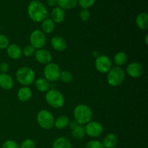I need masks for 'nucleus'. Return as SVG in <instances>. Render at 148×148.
Returning a JSON list of instances; mask_svg holds the SVG:
<instances>
[{"label":"nucleus","mask_w":148,"mask_h":148,"mask_svg":"<svg viewBox=\"0 0 148 148\" xmlns=\"http://www.w3.org/2000/svg\"><path fill=\"white\" fill-rule=\"evenodd\" d=\"M27 12L30 20L36 23H41L47 18L49 14L44 4L38 0L30 1L27 6Z\"/></svg>","instance_id":"obj_1"},{"label":"nucleus","mask_w":148,"mask_h":148,"mask_svg":"<svg viewBox=\"0 0 148 148\" xmlns=\"http://www.w3.org/2000/svg\"><path fill=\"white\" fill-rule=\"evenodd\" d=\"M74 118L79 125H85L91 121L92 118V111L88 106L79 104L74 109Z\"/></svg>","instance_id":"obj_2"},{"label":"nucleus","mask_w":148,"mask_h":148,"mask_svg":"<svg viewBox=\"0 0 148 148\" xmlns=\"http://www.w3.org/2000/svg\"><path fill=\"white\" fill-rule=\"evenodd\" d=\"M16 79L22 85L28 86L31 85L36 79L35 72L28 66H22L16 72Z\"/></svg>","instance_id":"obj_3"},{"label":"nucleus","mask_w":148,"mask_h":148,"mask_svg":"<svg viewBox=\"0 0 148 148\" xmlns=\"http://www.w3.org/2000/svg\"><path fill=\"white\" fill-rule=\"evenodd\" d=\"M45 99L47 103L53 108H62L65 102L64 95L56 89H49L46 92Z\"/></svg>","instance_id":"obj_4"},{"label":"nucleus","mask_w":148,"mask_h":148,"mask_svg":"<svg viewBox=\"0 0 148 148\" xmlns=\"http://www.w3.org/2000/svg\"><path fill=\"white\" fill-rule=\"evenodd\" d=\"M125 79V72L120 66H112L107 75V82L111 87H118Z\"/></svg>","instance_id":"obj_5"},{"label":"nucleus","mask_w":148,"mask_h":148,"mask_svg":"<svg viewBox=\"0 0 148 148\" xmlns=\"http://www.w3.org/2000/svg\"><path fill=\"white\" fill-rule=\"evenodd\" d=\"M36 120L38 125L43 130H50L54 126V116L48 110H40L38 113Z\"/></svg>","instance_id":"obj_6"},{"label":"nucleus","mask_w":148,"mask_h":148,"mask_svg":"<svg viewBox=\"0 0 148 148\" xmlns=\"http://www.w3.org/2000/svg\"><path fill=\"white\" fill-rule=\"evenodd\" d=\"M60 74V68L56 63L50 62V63L46 65L44 69H43L44 78L47 79L49 82H54L59 80Z\"/></svg>","instance_id":"obj_7"},{"label":"nucleus","mask_w":148,"mask_h":148,"mask_svg":"<svg viewBox=\"0 0 148 148\" xmlns=\"http://www.w3.org/2000/svg\"><path fill=\"white\" fill-rule=\"evenodd\" d=\"M30 46L35 49H43L46 43V36L40 30H35L30 36Z\"/></svg>","instance_id":"obj_8"},{"label":"nucleus","mask_w":148,"mask_h":148,"mask_svg":"<svg viewBox=\"0 0 148 148\" xmlns=\"http://www.w3.org/2000/svg\"><path fill=\"white\" fill-rule=\"evenodd\" d=\"M95 69L101 73H108L112 67V62L106 55H99L95 62Z\"/></svg>","instance_id":"obj_9"},{"label":"nucleus","mask_w":148,"mask_h":148,"mask_svg":"<svg viewBox=\"0 0 148 148\" xmlns=\"http://www.w3.org/2000/svg\"><path fill=\"white\" fill-rule=\"evenodd\" d=\"M85 134L90 137H98L102 134L103 132V127L101 123L95 121H90L85 124Z\"/></svg>","instance_id":"obj_10"},{"label":"nucleus","mask_w":148,"mask_h":148,"mask_svg":"<svg viewBox=\"0 0 148 148\" xmlns=\"http://www.w3.org/2000/svg\"><path fill=\"white\" fill-rule=\"evenodd\" d=\"M35 58L38 63L42 64H48L52 60V55L49 51L45 49H37L35 52Z\"/></svg>","instance_id":"obj_11"},{"label":"nucleus","mask_w":148,"mask_h":148,"mask_svg":"<svg viewBox=\"0 0 148 148\" xmlns=\"http://www.w3.org/2000/svg\"><path fill=\"white\" fill-rule=\"evenodd\" d=\"M127 75L133 78L140 77L143 75L144 69L143 65L139 62H132L126 68Z\"/></svg>","instance_id":"obj_12"},{"label":"nucleus","mask_w":148,"mask_h":148,"mask_svg":"<svg viewBox=\"0 0 148 148\" xmlns=\"http://www.w3.org/2000/svg\"><path fill=\"white\" fill-rule=\"evenodd\" d=\"M52 48L57 51H64L67 47V43L62 36H53L51 40Z\"/></svg>","instance_id":"obj_13"},{"label":"nucleus","mask_w":148,"mask_h":148,"mask_svg":"<svg viewBox=\"0 0 148 148\" xmlns=\"http://www.w3.org/2000/svg\"><path fill=\"white\" fill-rule=\"evenodd\" d=\"M7 53L9 57L14 60H17L23 55L22 49L17 44H10L7 48Z\"/></svg>","instance_id":"obj_14"},{"label":"nucleus","mask_w":148,"mask_h":148,"mask_svg":"<svg viewBox=\"0 0 148 148\" xmlns=\"http://www.w3.org/2000/svg\"><path fill=\"white\" fill-rule=\"evenodd\" d=\"M51 19L53 20L54 23H57V24L62 23L65 18L64 10L59 7H54L51 13Z\"/></svg>","instance_id":"obj_15"},{"label":"nucleus","mask_w":148,"mask_h":148,"mask_svg":"<svg viewBox=\"0 0 148 148\" xmlns=\"http://www.w3.org/2000/svg\"><path fill=\"white\" fill-rule=\"evenodd\" d=\"M13 79L8 74H0V88L8 90L12 88Z\"/></svg>","instance_id":"obj_16"},{"label":"nucleus","mask_w":148,"mask_h":148,"mask_svg":"<svg viewBox=\"0 0 148 148\" xmlns=\"http://www.w3.org/2000/svg\"><path fill=\"white\" fill-rule=\"evenodd\" d=\"M136 25L141 30H147L148 27V14L145 12L139 13L136 17Z\"/></svg>","instance_id":"obj_17"},{"label":"nucleus","mask_w":148,"mask_h":148,"mask_svg":"<svg viewBox=\"0 0 148 148\" xmlns=\"http://www.w3.org/2000/svg\"><path fill=\"white\" fill-rule=\"evenodd\" d=\"M32 90L27 86H24L20 88L17 92V98L21 102H27L31 98Z\"/></svg>","instance_id":"obj_18"},{"label":"nucleus","mask_w":148,"mask_h":148,"mask_svg":"<svg viewBox=\"0 0 148 148\" xmlns=\"http://www.w3.org/2000/svg\"><path fill=\"white\" fill-rule=\"evenodd\" d=\"M118 143L117 137L114 134H108L103 138L102 144L104 148H114Z\"/></svg>","instance_id":"obj_19"},{"label":"nucleus","mask_w":148,"mask_h":148,"mask_svg":"<svg viewBox=\"0 0 148 148\" xmlns=\"http://www.w3.org/2000/svg\"><path fill=\"white\" fill-rule=\"evenodd\" d=\"M52 148H72V143L67 137H60L54 140Z\"/></svg>","instance_id":"obj_20"},{"label":"nucleus","mask_w":148,"mask_h":148,"mask_svg":"<svg viewBox=\"0 0 148 148\" xmlns=\"http://www.w3.org/2000/svg\"><path fill=\"white\" fill-rule=\"evenodd\" d=\"M41 31L45 34H50L54 30L55 23L51 18H46L41 22Z\"/></svg>","instance_id":"obj_21"},{"label":"nucleus","mask_w":148,"mask_h":148,"mask_svg":"<svg viewBox=\"0 0 148 148\" xmlns=\"http://www.w3.org/2000/svg\"><path fill=\"white\" fill-rule=\"evenodd\" d=\"M35 85H36V89L41 92H47L50 89L51 87L50 82L44 77H40L36 79Z\"/></svg>","instance_id":"obj_22"},{"label":"nucleus","mask_w":148,"mask_h":148,"mask_svg":"<svg viewBox=\"0 0 148 148\" xmlns=\"http://www.w3.org/2000/svg\"><path fill=\"white\" fill-rule=\"evenodd\" d=\"M69 122V119L67 116L61 115L56 118L54 121V126L58 130H64L68 126Z\"/></svg>","instance_id":"obj_23"},{"label":"nucleus","mask_w":148,"mask_h":148,"mask_svg":"<svg viewBox=\"0 0 148 148\" xmlns=\"http://www.w3.org/2000/svg\"><path fill=\"white\" fill-rule=\"evenodd\" d=\"M77 1L78 0H56V4L63 10H71L76 7Z\"/></svg>","instance_id":"obj_24"},{"label":"nucleus","mask_w":148,"mask_h":148,"mask_svg":"<svg viewBox=\"0 0 148 148\" xmlns=\"http://www.w3.org/2000/svg\"><path fill=\"white\" fill-rule=\"evenodd\" d=\"M127 59H128V57H127V53L123 51H119L114 56V62L116 66H121L127 63Z\"/></svg>","instance_id":"obj_25"},{"label":"nucleus","mask_w":148,"mask_h":148,"mask_svg":"<svg viewBox=\"0 0 148 148\" xmlns=\"http://www.w3.org/2000/svg\"><path fill=\"white\" fill-rule=\"evenodd\" d=\"M72 136L75 140H77L83 139L85 136V127L82 125H78L76 128L72 130Z\"/></svg>","instance_id":"obj_26"},{"label":"nucleus","mask_w":148,"mask_h":148,"mask_svg":"<svg viewBox=\"0 0 148 148\" xmlns=\"http://www.w3.org/2000/svg\"><path fill=\"white\" fill-rule=\"evenodd\" d=\"M59 79H61L62 82L64 83H69L73 79V75L69 71H62L61 72Z\"/></svg>","instance_id":"obj_27"},{"label":"nucleus","mask_w":148,"mask_h":148,"mask_svg":"<svg viewBox=\"0 0 148 148\" xmlns=\"http://www.w3.org/2000/svg\"><path fill=\"white\" fill-rule=\"evenodd\" d=\"M95 2V0H78L77 4L82 9H88L92 7Z\"/></svg>","instance_id":"obj_28"},{"label":"nucleus","mask_w":148,"mask_h":148,"mask_svg":"<svg viewBox=\"0 0 148 148\" xmlns=\"http://www.w3.org/2000/svg\"><path fill=\"white\" fill-rule=\"evenodd\" d=\"M22 51H23V54H24V56L26 57H30L34 55L35 52H36V49L30 45L25 46Z\"/></svg>","instance_id":"obj_29"},{"label":"nucleus","mask_w":148,"mask_h":148,"mask_svg":"<svg viewBox=\"0 0 148 148\" xmlns=\"http://www.w3.org/2000/svg\"><path fill=\"white\" fill-rule=\"evenodd\" d=\"M85 148H104V147L101 142L93 140L87 143Z\"/></svg>","instance_id":"obj_30"},{"label":"nucleus","mask_w":148,"mask_h":148,"mask_svg":"<svg viewBox=\"0 0 148 148\" xmlns=\"http://www.w3.org/2000/svg\"><path fill=\"white\" fill-rule=\"evenodd\" d=\"M20 148H36V143L31 139H25L22 142Z\"/></svg>","instance_id":"obj_31"},{"label":"nucleus","mask_w":148,"mask_h":148,"mask_svg":"<svg viewBox=\"0 0 148 148\" xmlns=\"http://www.w3.org/2000/svg\"><path fill=\"white\" fill-rule=\"evenodd\" d=\"M10 45V40L8 38L3 34H0V49H7Z\"/></svg>","instance_id":"obj_32"},{"label":"nucleus","mask_w":148,"mask_h":148,"mask_svg":"<svg viewBox=\"0 0 148 148\" xmlns=\"http://www.w3.org/2000/svg\"><path fill=\"white\" fill-rule=\"evenodd\" d=\"M79 17L82 21H87L90 17V12L88 10V9H82V10L79 12Z\"/></svg>","instance_id":"obj_33"},{"label":"nucleus","mask_w":148,"mask_h":148,"mask_svg":"<svg viewBox=\"0 0 148 148\" xmlns=\"http://www.w3.org/2000/svg\"><path fill=\"white\" fill-rule=\"evenodd\" d=\"M1 148H20V145L13 140H7L3 143Z\"/></svg>","instance_id":"obj_34"},{"label":"nucleus","mask_w":148,"mask_h":148,"mask_svg":"<svg viewBox=\"0 0 148 148\" xmlns=\"http://www.w3.org/2000/svg\"><path fill=\"white\" fill-rule=\"evenodd\" d=\"M9 70V65L6 62H1L0 64V72L1 74H6Z\"/></svg>","instance_id":"obj_35"},{"label":"nucleus","mask_w":148,"mask_h":148,"mask_svg":"<svg viewBox=\"0 0 148 148\" xmlns=\"http://www.w3.org/2000/svg\"><path fill=\"white\" fill-rule=\"evenodd\" d=\"M78 125H79V124H78V123L75 120H72V121H69V124H68V126L69 127V128H70L72 130H74L75 128H76Z\"/></svg>","instance_id":"obj_36"},{"label":"nucleus","mask_w":148,"mask_h":148,"mask_svg":"<svg viewBox=\"0 0 148 148\" xmlns=\"http://www.w3.org/2000/svg\"><path fill=\"white\" fill-rule=\"evenodd\" d=\"M47 3L50 7H54L56 4V0H47Z\"/></svg>","instance_id":"obj_37"},{"label":"nucleus","mask_w":148,"mask_h":148,"mask_svg":"<svg viewBox=\"0 0 148 148\" xmlns=\"http://www.w3.org/2000/svg\"><path fill=\"white\" fill-rule=\"evenodd\" d=\"M145 41H146V44H147V36H146V38H145Z\"/></svg>","instance_id":"obj_38"},{"label":"nucleus","mask_w":148,"mask_h":148,"mask_svg":"<svg viewBox=\"0 0 148 148\" xmlns=\"http://www.w3.org/2000/svg\"><path fill=\"white\" fill-rule=\"evenodd\" d=\"M0 31H1V27H0Z\"/></svg>","instance_id":"obj_39"}]
</instances>
